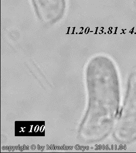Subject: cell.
Returning <instances> with one entry per match:
<instances>
[{
	"label": "cell",
	"instance_id": "1",
	"mask_svg": "<svg viewBox=\"0 0 136 153\" xmlns=\"http://www.w3.org/2000/svg\"><path fill=\"white\" fill-rule=\"evenodd\" d=\"M36 15L41 22L52 25L63 17L67 0H31Z\"/></svg>",
	"mask_w": 136,
	"mask_h": 153
}]
</instances>
